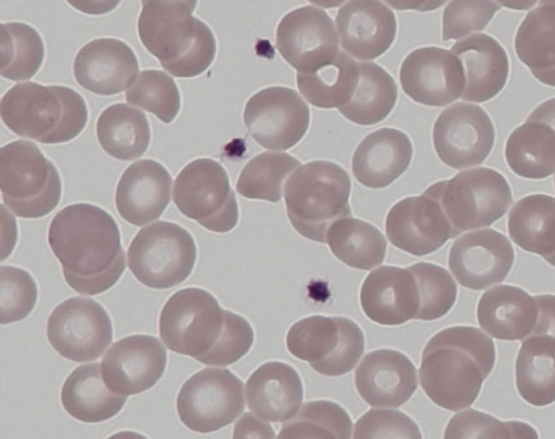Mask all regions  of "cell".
<instances>
[{"mask_svg": "<svg viewBox=\"0 0 555 439\" xmlns=\"http://www.w3.org/2000/svg\"><path fill=\"white\" fill-rule=\"evenodd\" d=\"M0 55L2 77L18 81L35 76L44 59L39 33L21 22L1 24Z\"/></svg>", "mask_w": 555, "mask_h": 439, "instance_id": "40", "label": "cell"}, {"mask_svg": "<svg viewBox=\"0 0 555 439\" xmlns=\"http://www.w3.org/2000/svg\"><path fill=\"white\" fill-rule=\"evenodd\" d=\"M505 158L519 177H550L555 172V129L544 121L527 119L508 135Z\"/></svg>", "mask_w": 555, "mask_h": 439, "instance_id": "33", "label": "cell"}, {"mask_svg": "<svg viewBox=\"0 0 555 439\" xmlns=\"http://www.w3.org/2000/svg\"><path fill=\"white\" fill-rule=\"evenodd\" d=\"M166 348L159 339L135 334L115 341L101 362L107 388L121 396L138 395L152 388L165 373Z\"/></svg>", "mask_w": 555, "mask_h": 439, "instance_id": "18", "label": "cell"}, {"mask_svg": "<svg viewBox=\"0 0 555 439\" xmlns=\"http://www.w3.org/2000/svg\"><path fill=\"white\" fill-rule=\"evenodd\" d=\"M246 401L250 411L266 422H285L301 406L304 388L299 374L291 365L271 361L256 369L246 382Z\"/></svg>", "mask_w": 555, "mask_h": 439, "instance_id": "27", "label": "cell"}, {"mask_svg": "<svg viewBox=\"0 0 555 439\" xmlns=\"http://www.w3.org/2000/svg\"><path fill=\"white\" fill-rule=\"evenodd\" d=\"M96 138L109 156L132 160L142 156L150 145V125L140 109L116 103L106 107L99 116Z\"/></svg>", "mask_w": 555, "mask_h": 439, "instance_id": "34", "label": "cell"}, {"mask_svg": "<svg viewBox=\"0 0 555 439\" xmlns=\"http://www.w3.org/2000/svg\"><path fill=\"white\" fill-rule=\"evenodd\" d=\"M299 166L300 162L287 153H260L242 169L236 191L245 198L278 203L284 192L286 179Z\"/></svg>", "mask_w": 555, "mask_h": 439, "instance_id": "39", "label": "cell"}, {"mask_svg": "<svg viewBox=\"0 0 555 439\" xmlns=\"http://www.w3.org/2000/svg\"><path fill=\"white\" fill-rule=\"evenodd\" d=\"M426 192L440 204L454 236L489 227L502 218L512 201L507 180L499 171L477 167L430 185Z\"/></svg>", "mask_w": 555, "mask_h": 439, "instance_id": "8", "label": "cell"}, {"mask_svg": "<svg viewBox=\"0 0 555 439\" xmlns=\"http://www.w3.org/2000/svg\"><path fill=\"white\" fill-rule=\"evenodd\" d=\"M515 51L542 83L555 87V3L529 11L515 36Z\"/></svg>", "mask_w": 555, "mask_h": 439, "instance_id": "32", "label": "cell"}, {"mask_svg": "<svg viewBox=\"0 0 555 439\" xmlns=\"http://www.w3.org/2000/svg\"><path fill=\"white\" fill-rule=\"evenodd\" d=\"M555 3V0H540L539 4Z\"/></svg>", "mask_w": 555, "mask_h": 439, "instance_id": "56", "label": "cell"}, {"mask_svg": "<svg viewBox=\"0 0 555 439\" xmlns=\"http://www.w3.org/2000/svg\"><path fill=\"white\" fill-rule=\"evenodd\" d=\"M353 438H422L417 424L405 413L393 409H372L354 424Z\"/></svg>", "mask_w": 555, "mask_h": 439, "instance_id": "47", "label": "cell"}, {"mask_svg": "<svg viewBox=\"0 0 555 439\" xmlns=\"http://www.w3.org/2000/svg\"><path fill=\"white\" fill-rule=\"evenodd\" d=\"M308 1L318 7L324 8V9H333V8L339 7L346 0H308Z\"/></svg>", "mask_w": 555, "mask_h": 439, "instance_id": "54", "label": "cell"}, {"mask_svg": "<svg viewBox=\"0 0 555 439\" xmlns=\"http://www.w3.org/2000/svg\"><path fill=\"white\" fill-rule=\"evenodd\" d=\"M554 183H555V178H554Z\"/></svg>", "mask_w": 555, "mask_h": 439, "instance_id": "57", "label": "cell"}, {"mask_svg": "<svg viewBox=\"0 0 555 439\" xmlns=\"http://www.w3.org/2000/svg\"><path fill=\"white\" fill-rule=\"evenodd\" d=\"M538 308L524 289L500 285L486 290L477 306L479 326L502 340H522L535 325Z\"/></svg>", "mask_w": 555, "mask_h": 439, "instance_id": "29", "label": "cell"}, {"mask_svg": "<svg viewBox=\"0 0 555 439\" xmlns=\"http://www.w3.org/2000/svg\"><path fill=\"white\" fill-rule=\"evenodd\" d=\"M514 257L505 235L483 229L459 237L450 248L448 263L462 286L480 290L501 283L509 273Z\"/></svg>", "mask_w": 555, "mask_h": 439, "instance_id": "20", "label": "cell"}, {"mask_svg": "<svg viewBox=\"0 0 555 439\" xmlns=\"http://www.w3.org/2000/svg\"><path fill=\"white\" fill-rule=\"evenodd\" d=\"M196 254L194 238L188 230L159 220L135 234L127 251L128 267L143 285L165 289L189 277Z\"/></svg>", "mask_w": 555, "mask_h": 439, "instance_id": "9", "label": "cell"}, {"mask_svg": "<svg viewBox=\"0 0 555 439\" xmlns=\"http://www.w3.org/2000/svg\"><path fill=\"white\" fill-rule=\"evenodd\" d=\"M385 230L393 246L414 256L431 254L455 237L439 202L426 191L396 203Z\"/></svg>", "mask_w": 555, "mask_h": 439, "instance_id": "19", "label": "cell"}, {"mask_svg": "<svg viewBox=\"0 0 555 439\" xmlns=\"http://www.w3.org/2000/svg\"><path fill=\"white\" fill-rule=\"evenodd\" d=\"M400 83L413 101L441 107L460 99L465 88L464 68L459 57L439 47L410 52L400 66Z\"/></svg>", "mask_w": 555, "mask_h": 439, "instance_id": "16", "label": "cell"}, {"mask_svg": "<svg viewBox=\"0 0 555 439\" xmlns=\"http://www.w3.org/2000/svg\"><path fill=\"white\" fill-rule=\"evenodd\" d=\"M126 400V396L107 388L96 362L76 367L61 389V402L66 413L83 423H101L114 417Z\"/></svg>", "mask_w": 555, "mask_h": 439, "instance_id": "30", "label": "cell"}, {"mask_svg": "<svg viewBox=\"0 0 555 439\" xmlns=\"http://www.w3.org/2000/svg\"><path fill=\"white\" fill-rule=\"evenodd\" d=\"M495 362L492 339L473 326L447 327L426 344L420 382L426 396L449 411L469 408Z\"/></svg>", "mask_w": 555, "mask_h": 439, "instance_id": "3", "label": "cell"}, {"mask_svg": "<svg viewBox=\"0 0 555 439\" xmlns=\"http://www.w3.org/2000/svg\"><path fill=\"white\" fill-rule=\"evenodd\" d=\"M3 124L15 134L44 144L75 139L88 120L83 98L65 86L22 82L1 99Z\"/></svg>", "mask_w": 555, "mask_h": 439, "instance_id": "5", "label": "cell"}, {"mask_svg": "<svg viewBox=\"0 0 555 439\" xmlns=\"http://www.w3.org/2000/svg\"><path fill=\"white\" fill-rule=\"evenodd\" d=\"M444 438L535 439L538 435L526 423L518 421L501 422L489 414L467 409L455 414L449 421Z\"/></svg>", "mask_w": 555, "mask_h": 439, "instance_id": "44", "label": "cell"}, {"mask_svg": "<svg viewBox=\"0 0 555 439\" xmlns=\"http://www.w3.org/2000/svg\"><path fill=\"white\" fill-rule=\"evenodd\" d=\"M158 332L169 350L215 366L235 363L254 343L249 322L222 309L209 292L198 287L182 288L168 298Z\"/></svg>", "mask_w": 555, "mask_h": 439, "instance_id": "2", "label": "cell"}, {"mask_svg": "<svg viewBox=\"0 0 555 439\" xmlns=\"http://www.w3.org/2000/svg\"><path fill=\"white\" fill-rule=\"evenodd\" d=\"M287 350L319 374L349 373L364 352V335L345 317L311 315L294 323L286 334Z\"/></svg>", "mask_w": 555, "mask_h": 439, "instance_id": "10", "label": "cell"}, {"mask_svg": "<svg viewBox=\"0 0 555 439\" xmlns=\"http://www.w3.org/2000/svg\"><path fill=\"white\" fill-rule=\"evenodd\" d=\"M244 124L250 137L273 151L296 145L306 134L310 112L301 96L286 87H269L251 95L244 107Z\"/></svg>", "mask_w": 555, "mask_h": 439, "instance_id": "14", "label": "cell"}, {"mask_svg": "<svg viewBox=\"0 0 555 439\" xmlns=\"http://www.w3.org/2000/svg\"><path fill=\"white\" fill-rule=\"evenodd\" d=\"M121 0H66L75 10L89 15H103L115 10Z\"/></svg>", "mask_w": 555, "mask_h": 439, "instance_id": "50", "label": "cell"}, {"mask_svg": "<svg viewBox=\"0 0 555 439\" xmlns=\"http://www.w3.org/2000/svg\"><path fill=\"white\" fill-rule=\"evenodd\" d=\"M126 101L152 113L164 124L177 117L181 105L176 81L157 69L140 72L126 92Z\"/></svg>", "mask_w": 555, "mask_h": 439, "instance_id": "42", "label": "cell"}, {"mask_svg": "<svg viewBox=\"0 0 555 439\" xmlns=\"http://www.w3.org/2000/svg\"><path fill=\"white\" fill-rule=\"evenodd\" d=\"M274 430L251 413H245L235 424L233 438H274Z\"/></svg>", "mask_w": 555, "mask_h": 439, "instance_id": "49", "label": "cell"}, {"mask_svg": "<svg viewBox=\"0 0 555 439\" xmlns=\"http://www.w3.org/2000/svg\"><path fill=\"white\" fill-rule=\"evenodd\" d=\"M359 79L350 100L338 107L353 124L371 126L383 121L393 109L398 89L391 75L373 62H358Z\"/></svg>", "mask_w": 555, "mask_h": 439, "instance_id": "36", "label": "cell"}, {"mask_svg": "<svg viewBox=\"0 0 555 439\" xmlns=\"http://www.w3.org/2000/svg\"><path fill=\"white\" fill-rule=\"evenodd\" d=\"M360 304L364 314L382 325H400L415 319L420 309L416 279L408 268L385 266L363 281Z\"/></svg>", "mask_w": 555, "mask_h": 439, "instance_id": "25", "label": "cell"}, {"mask_svg": "<svg viewBox=\"0 0 555 439\" xmlns=\"http://www.w3.org/2000/svg\"><path fill=\"white\" fill-rule=\"evenodd\" d=\"M499 10L493 0H451L442 14V40H459L482 30Z\"/></svg>", "mask_w": 555, "mask_h": 439, "instance_id": "46", "label": "cell"}, {"mask_svg": "<svg viewBox=\"0 0 555 439\" xmlns=\"http://www.w3.org/2000/svg\"><path fill=\"white\" fill-rule=\"evenodd\" d=\"M516 387L534 405L555 402V338L531 334L522 339L515 363Z\"/></svg>", "mask_w": 555, "mask_h": 439, "instance_id": "31", "label": "cell"}, {"mask_svg": "<svg viewBox=\"0 0 555 439\" xmlns=\"http://www.w3.org/2000/svg\"><path fill=\"white\" fill-rule=\"evenodd\" d=\"M391 8L400 11L429 12L439 9L448 0H383Z\"/></svg>", "mask_w": 555, "mask_h": 439, "instance_id": "51", "label": "cell"}, {"mask_svg": "<svg viewBox=\"0 0 555 439\" xmlns=\"http://www.w3.org/2000/svg\"><path fill=\"white\" fill-rule=\"evenodd\" d=\"M356 388L373 408H398L417 388L416 369L402 352L378 349L369 352L354 374Z\"/></svg>", "mask_w": 555, "mask_h": 439, "instance_id": "23", "label": "cell"}, {"mask_svg": "<svg viewBox=\"0 0 555 439\" xmlns=\"http://www.w3.org/2000/svg\"><path fill=\"white\" fill-rule=\"evenodd\" d=\"M338 34L330 15L305 5L286 13L278 24L275 46L297 72H310L338 53Z\"/></svg>", "mask_w": 555, "mask_h": 439, "instance_id": "17", "label": "cell"}, {"mask_svg": "<svg viewBox=\"0 0 555 439\" xmlns=\"http://www.w3.org/2000/svg\"><path fill=\"white\" fill-rule=\"evenodd\" d=\"M533 299L538 308V314L531 334H545L555 338V295H538L533 296Z\"/></svg>", "mask_w": 555, "mask_h": 439, "instance_id": "48", "label": "cell"}, {"mask_svg": "<svg viewBox=\"0 0 555 439\" xmlns=\"http://www.w3.org/2000/svg\"><path fill=\"white\" fill-rule=\"evenodd\" d=\"M38 298L33 276L21 268H0V322L9 324L22 321L34 309Z\"/></svg>", "mask_w": 555, "mask_h": 439, "instance_id": "45", "label": "cell"}, {"mask_svg": "<svg viewBox=\"0 0 555 439\" xmlns=\"http://www.w3.org/2000/svg\"><path fill=\"white\" fill-rule=\"evenodd\" d=\"M335 24L341 48L362 61L384 54L397 34L393 12L379 0H349L338 10Z\"/></svg>", "mask_w": 555, "mask_h": 439, "instance_id": "22", "label": "cell"}, {"mask_svg": "<svg viewBox=\"0 0 555 439\" xmlns=\"http://www.w3.org/2000/svg\"><path fill=\"white\" fill-rule=\"evenodd\" d=\"M171 184L169 171L154 159H140L128 166L116 186L119 216L138 227L158 219L170 202Z\"/></svg>", "mask_w": 555, "mask_h": 439, "instance_id": "24", "label": "cell"}, {"mask_svg": "<svg viewBox=\"0 0 555 439\" xmlns=\"http://www.w3.org/2000/svg\"><path fill=\"white\" fill-rule=\"evenodd\" d=\"M359 79L358 62L338 51L330 62L310 72H297L298 89L319 108H338L352 96Z\"/></svg>", "mask_w": 555, "mask_h": 439, "instance_id": "37", "label": "cell"}, {"mask_svg": "<svg viewBox=\"0 0 555 439\" xmlns=\"http://www.w3.org/2000/svg\"><path fill=\"white\" fill-rule=\"evenodd\" d=\"M0 188L3 204L17 217L50 214L62 195L56 167L33 142L17 140L1 147Z\"/></svg>", "mask_w": 555, "mask_h": 439, "instance_id": "7", "label": "cell"}, {"mask_svg": "<svg viewBox=\"0 0 555 439\" xmlns=\"http://www.w3.org/2000/svg\"><path fill=\"white\" fill-rule=\"evenodd\" d=\"M172 197L182 215L211 232L227 233L238 222V206L229 176L215 159L189 163L175 180Z\"/></svg>", "mask_w": 555, "mask_h": 439, "instance_id": "11", "label": "cell"}, {"mask_svg": "<svg viewBox=\"0 0 555 439\" xmlns=\"http://www.w3.org/2000/svg\"><path fill=\"white\" fill-rule=\"evenodd\" d=\"M420 294V309L415 320L433 321L446 315L456 300L457 287L450 273L440 266L417 262L409 267Z\"/></svg>", "mask_w": 555, "mask_h": 439, "instance_id": "43", "label": "cell"}, {"mask_svg": "<svg viewBox=\"0 0 555 439\" xmlns=\"http://www.w3.org/2000/svg\"><path fill=\"white\" fill-rule=\"evenodd\" d=\"M47 337L52 348L74 362L100 358L113 339L112 321L106 310L87 297H72L50 313Z\"/></svg>", "mask_w": 555, "mask_h": 439, "instance_id": "13", "label": "cell"}, {"mask_svg": "<svg viewBox=\"0 0 555 439\" xmlns=\"http://www.w3.org/2000/svg\"><path fill=\"white\" fill-rule=\"evenodd\" d=\"M242 380L228 369L205 367L180 388L177 413L189 429L207 434L233 423L244 411Z\"/></svg>", "mask_w": 555, "mask_h": 439, "instance_id": "12", "label": "cell"}, {"mask_svg": "<svg viewBox=\"0 0 555 439\" xmlns=\"http://www.w3.org/2000/svg\"><path fill=\"white\" fill-rule=\"evenodd\" d=\"M507 228L524 250L543 258L555 254V198L545 194L522 197L511 209Z\"/></svg>", "mask_w": 555, "mask_h": 439, "instance_id": "35", "label": "cell"}, {"mask_svg": "<svg viewBox=\"0 0 555 439\" xmlns=\"http://www.w3.org/2000/svg\"><path fill=\"white\" fill-rule=\"evenodd\" d=\"M494 138L493 124L483 108L463 102L444 108L433 129L436 154L454 169L480 165L489 156Z\"/></svg>", "mask_w": 555, "mask_h": 439, "instance_id": "15", "label": "cell"}, {"mask_svg": "<svg viewBox=\"0 0 555 439\" xmlns=\"http://www.w3.org/2000/svg\"><path fill=\"white\" fill-rule=\"evenodd\" d=\"M461 61L465 74L462 99L481 103L491 100L505 87L509 63L498 40L486 34H475L451 48Z\"/></svg>", "mask_w": 555, "mask_h": 439, "instance_id": "26", "label": "cell"}, {"mask_svg": "<svg viewBox=\"0 0 555 439\" xmlns=\"http://www.w3.org/2000/svg\"><path fill=\"white\" fill-rule=\"evenodd\" d=\"M501 5L512 10H528L532 8L538 0H495Z\"/></svg>", "mask_w": 555, "mask_h": 439, "instance_id": "53", "label": "cell"}, {"mask_svg": "<svg viewBox=\"0 0 555 439\" xmlns=\"http://www.w3.org/2000/svg\"><path fill=\"white\" fill-rule=\"evenodd\" d=\"M544 259L552 266L555 267V254L544 257Z\"/></svg>", "mask_w": 555, "mask_h": 439, "instance_id": "55", "label": "cell"}, {"mask_svg": "<svg viewBox=\"0 0 555 439\" xmlns=\"http://www.w3.org/2000/svg\"><path fill=\"white\" fill-rule=\"evenodd\" d=\"M326 243L338 260L360 270L382 264L387 249L386 238L377 228L350 216L330 227Z\"/></svg>", "mask_w": 555, "mask_h": 439, "instance_id": "38", "label": "cell"}, {"mask_svg": "<svg viewBox=\"0 0 555 439\" xmlns=\"http://www.w3.org/2000/svg\"><path fill=\"white\" fill-rule=\"evenodd\" d=\"M527 119L544 121L555 129V98H552L535 107Z\"/></svg>", "mask_w": 555, "mask_h": 439, "instance_id": "52", "label": "cell"}, {"mask_svg": "<svg viewBox=\"0 0 555 439\" xmlns=\"http://www.w3.org/2000/svg\"><path fill=\"white\" fill-rule=\"evenodd\" d=\"M413 146L404 132L380 128L369 133L352 156V172L370 189H383L395 182L410 166Z\"/></svg>", "mask_w": 555, "mask_h": 439, "instance_id": "28", "label": "cell"}, {"mask_svg": "<svg viewBox=\"0 0 555 439\" xmlns=\"http://www.w3.org/2000/svg\"><path fill=\"white\" fill-rule=\"evenodd\" d=\"M352 422L345 409L327 400L306 402L280 430V439H348Z\"/></svg>", "mask_w": 555, "mask_h": 439, "instance_id": "41", "label": "cell"}, {"mask_svg": "<svg viewBox=\"0 0 555 439\" xmlns=\"http://www.w3.org/2000/svg\"><path fill=\"white\" fill-rule=\"evenodd\" d=\"M350 192V177L338 164L330 160L306 163L284 185L288 220L301 236L325 243L330 227L351 215Z\"/></svg>", "mask_w": 555, "mask_h": 439, "instance_id": "6", "label": "cell"}, {"mask_svg": "<svg viewBox=\"0 0 555 439\" xmlns=\"http://www.w3.org/2000/svg\"><path fill=\"white\" fill-rule=\"evenodd\" d=\"M138 34L144 48L175 77L192 78L214 62L217 43L193 16L197 0H141Z\"/></svg>", "mask_w": 555, "mask_h": 439, "instance_id": "4", "label": "cell"}, {"mask_svg": "<svg viewBox=\"0 0 555 439\" xmlns=\"http://www.w3.org/2000/svg\"><path fill=\"white\" fill-rule=\"evenodd\" d=\"M48 243L65 282L81 295L108 290L125 272L117 222L99 206L76 203L61 209L49 225Z\"/></svg>", "mask_w": 555, "mask_h": 439, "instance_id": "1", "label": "cell"}, {"mask_svg": "<svg viewBox=\"0 0 555 439\" xmlns=\"http://www.w3.org/2000/svg\"><path fill=\"white\" fill-rule=\"evenodd\" d=\"M74 76L86 90L113 95L129 88L138 77L133 50L116 38H98L86 43L74 60Z\"/></svg>", "mask_w": 555, "mask_h": 439, "instance_id": "21", "label": "cell"}]
</instances>
